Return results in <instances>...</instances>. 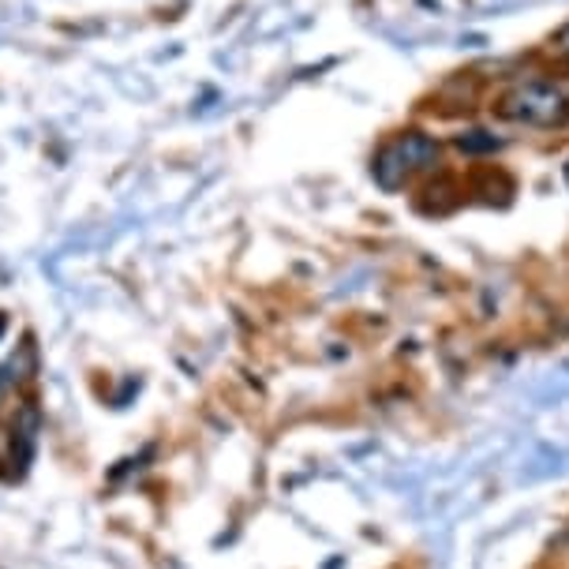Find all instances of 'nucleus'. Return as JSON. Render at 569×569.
Masks as SVG:
<instances>
[{"label": "nucleus", "instance_id": "obj_1", "mask_svg": "<svg viewBox=\"0 0 569 569\" xmlns=\"http://www.w3.org/2000/svg\"><path fill=\"white\" fill-rule=\"evenodd\" d=\"M498 117L532 128H555L569 117V101L551 83H521L498 101Z\"/></svg>", "mask_w": 569, "mask_h": 569}, {"label": "nucleus", "instance_id": "obj_2", "mask_svg": "<svg viewBox=\"0 0 569 569\" xmlns=\"http://www.w3.org/2000/svg\"><path fill=\"white\" fill-rule=\"evenodd\" d=\"M453 147L461 150V154H469V158H483V154H495V150H502V139H498L495 131L469 128V131H457Z\"/></svg>", "mask_w": 569, "mask_h": 569}, {"label": "nucleus", "instance_id": "obj_3", "mask_svg": "<svg viewBox=\"0 0 569 569\" xmlns=\"http://www.w3.org/2000/svg\"><path fill=\"white\" fill-rule=\"evenodd\" d=\"M555 46L562 49V53H569V23H566V27H562V30H558V34H555Z\"/></svg>", "mask_w": 569, "mask_h": 569}, {"label": "nucleus", "instance_id": "obj_4", "mask_svg": "<svg viewBox=\"0 0 569 569\" xmlns=\"http://www.w3.org/2000/svg\"><path fill=\"white\" fill-rule=\"evenodd\" d=\"M4 330H8V322H4V315H0V338H4Z\"/></svg>", "mask_w": 569, "mask_h": 569}, {"label": "nucleus", "instance_id": "obj_5", "mask_svg": "<svg viewBox=\"0 0 569 569\" xmlns=\"http://www.w3.org/2000/svg\"><path fill=\"white\" fill-rule=\"evenodd\" d=\"M0 398H4V386H0Z\"/></svg>", "mask_w": 569, "mask_h": 569}, {"label": "nucleus", "instance_id": "obj_6", "mask_svg": "<svg viewBox=\"0 0 569 569\" xmlns=\"http://www.w3.org/2000/svg\"><path fill=\"white\" fill-rule=\"evenodd\" d=\"M566 180H569V166H566Z\"/></svg>", "mask_w": 569, "mask_h": 569}]
</instances>
